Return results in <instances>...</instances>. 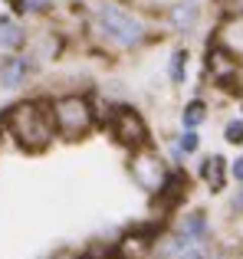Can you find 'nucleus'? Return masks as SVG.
<instances>
[{
    "mask_svg": "<svg viewBox=\"0 0 243 259\" xmlns=\"http://www.w3.org/2000/svg\"><path fill=\"white\" fill-rule=\"evenodd\" d=\"M79 36L102 56H128L158 43L161 20L158 10H148L135 0H86Z\"/></svg>",
    "mask_w": 243,
    "mask_h": 259,
    "instance_id": "1",
    "label": "nucleus"
},
{
    "mask_svg": "<svg viewBox=\"0 0 243 259\" xmlns=\"http://www.w3.org/2000/svg\"><path fill=\"white\" fill-rule=\"evenodd\" d=\"M105 108L102 95L96 89H66V92L50 95V112L53 125H56V138L63 141H86L102 128Z\"/></svg>",
    "mask_w": 243,
    "mask_h": 259,
    "instance_id": "2",
    "label": "nucleus"
},
{
    "mask_svg": "<svg viewBox=\"0 0 243 259\" xmlns=\"http://www.w3.org/2000/svg\"><path fill=\"white\" fill-rule=\"evenodd\" d=\"M7 138L26 154H43L56 141V125L50 112V95H26L4 108Z\"/></svg>",
    "mask_w": 243,
    "mask_h": 259,
    "instance_id": "3",
    "label": "nucleus"
},
{
    "mask_svg": "<svg viewBox=\"0 0 243 259\" xmlns=\"http://www.w3.org/2000/svg\"><path fill=\"white\" fill-rule=\"evenodd\" d=\"M125 167H128L132 184L141 190V194H148L151 200H158V197L165 194L168 181H171L174 171H178V167H174L171 161H168L165 154L151 145V141H148V145H141V148H132V151H128Z\"/></svg>",
    "mask_w": 243,
    "mask_h": 259,
    "instance_id": "4",
    "label": "nucleus"
},
{
    "mask_svg": "<svg viewBox=\"0 0 243 259\" xmlns=\"http://www.w3.org/2000/svg\"><path fill=\"white\" fill-rule=\"evenodd\" d=\"M102 128L109 132V138L115 141L118 148L132 151V148H141L151 141V128H148V118L132 105V102H112L105 108Z\"/></svg>",
    "mask_w": 243,
    "mask_h": 259,
    "instance_id": "5",
    "label": "nucleus"
},
{
    "mask_svg": "<svg viewBox=\"0 0 243 259\" xmlns=\"http://www.w3.org/2000/svg\"><path fill=\"white\" fill-rule=\"evenodd\" d=\"M207 13H211V0H168L158 10V20H161V30L165 33L191 39L204 30Z\"/></svg>",
    "mask_w": 243,
    "mask_h": 259,
    "instance_id": "6",
    "label": "nucleus"
},
{
    "mask_svg": "<svg viewBox=\"0 0 243 259\" xmlns=\"http://www.w3.org/2000/svg\"><path fill=\"white\" fill-rule=\"evenodd\" d=\"M39 69H43V66H39L26 50L0 53V89H7V92H20V89H26L33 79L39 76Z\"/></svg>",
    "mask_w": 243,
    "mask_h": 259,
    "instance_id": "7",
    "label": "nucleus"
},
{
    "mask_svg": "<svg viewBox=\"0 0 243 259\" xmlns=\"http://www.w3.org/2000/svg\"><path fill=\"white\" fill-rule=\"evenodd\" d=\"M154 246H158V230L151 223H141L112 243V259H148L154 253Z\"/></svg>",
    "mask_w": 243,
    "mask_h": 259,
    "instance_id": "8",
    "label": "nucleus"
},
{
    "mask_svg": "<svg viewBox=\"0 0 243 259\" xmlns=\"http://www.w3.org/2000/svg\"><path fill=\"white\" fill-rule=\"evenodd\" d=\"M30 39V20L13 10H0V53H20Z\"/></svg>",
    "mask_w": 243,
    "mask_h": 259,
    "instance_id": "9",
    "label": "nucleus"
},
{
    "mask_svg": "<svg viewBox=\"0 0 243 259\" xmlns=\"http://www.w3.org/2000/svg\"><path fill=\"white\" fill-rule=\"evenodd\" d=\"M197 181L211 194H224L227 184H230V161L224 154H204L200 164H197Z\"/></svg>",
    "mask_w": 243,
    "mask_h": 259,
    "instance_id": "10",
    "label": "nucleus"
},
{
    "mask_svg": "<svg viewBox=\"0 0 243 259\" xmlns=\"http://www.w3.org/2000/svg\"><path fill=\"white\" fill-rule=\"evenodd\" d=\"M4 4H7V10H13L17 17L30 20V23H39V20L56 17L66 0H4Z\"/></svg>",
    "mask_w": 243,
    "mask_h": 259,
    "instance_id": "11",
    "label": "nucleus"
},
{
    "mask_svg": "<svg viewBox=\"0 0 243 259\" xmlns=\"http://www.w3.org/2000/svg\"><path fill=\"white\" fill-rule=\"evenodd\" d=\"M187 76H191V50L181 43L168 53V82L174 89H181V85H187Z\"/></svg>",
    "mask_w": 243,
    "mask_h": 259,
    "instance_id": "12",
    "label": "nucleus"
},
{
    "mask_svg": "<svg viewBox=\"0 0 243 259\" xmlns=\"http://www.w3.org/2000/svg\"><path fill=\"white\" fill-rule=\"evenodd\" d=\"M178 233H184L187 240H194V243H204L207 236H211V220H207V213L204 210H191V213H184L178 220Z\"/></svg>",
    "mask_w": 243,
    "mask_h": 259,
    "instance_id": "13",
    "label": "nucleus"
},
{
    "mask_svg": "<svg viewBox=\"0 0 243 259\" xmlns=\"http://www.w3.org/2000/svg\"><path fill=\"white\" fill-rule=\"evenodd\" d=\"M207 118H211V105L200 95H194V99H187L181 105V128H200Z\"/></svg>",
    "mask_w": 243,
    "mask_h": 259,
    "instance_id": "14",
    "label": "nucleus"
},
{
    "mask_svg": "<svg viewBox=\"0 0 243 259\" xmlns=\"http://www.w3.org/2000/svg\"><path fill=\"white\" fill-rule=\"evenodd\" d=\"M224 141L233 148L243 145V115H233V118L224 121Z\"/></svg>",
    "mask_w": 243,
    "mask_h": 259,
    "instance_id": "15",
    "label": "nucleus"
},
{
    "mask_svg": "<svg viewBox=\"0 0 243 259\" xmlns=\"http://www.w3.org/2000/svg\"><path fill=\"white\" fill-rule=\"evenodd\" d=\"M233 217H243V184H237V190H230V200H227Z\"/></svg>",
    "mask_w": 243,
    "mask_h": 259,
    "instance_id": "16",
    "label": "nucleus"
},
{
    "mask_svg": "<svg viewBox=\"0 0 243 259\" xmlns=\"http://www.w3.org/2000/svg\"><path fill=\"white\" fill-rule=\"evenodd\" d=\"M230 181L233 184H243V154H237V158L230 161Z\"/></svg>",
    "mask_w": 243,
    "mask_h": 259,
    "instance_id": "17",
    "label": "nucleus"
},
{
    "mask_svg": "<svg viewBox=\"0 0 243 259\" xmlns=\"http://www.w3.org/2000/svg\"><path fill=\"white\" fill-rule=\"evenodd\" d=\"M174 259H204V249H200V243H194V246H187L184 253H178Z\"/></svg>",
    "mask_w": 243,
    "mask_h": 259,
    "instance_id": "18",
    "label": "nucleus"
},
{
    "mask_svg": "<svg viewBox=\"0 0 243 259\" xmlns=\"http://www.w3.org/2000/svg\"><path fill=\"white\" fill-rule=\"evenodd\" d=\"M50 259H83V249H59V253H53Z\"/></svg>",
    "mask_w": 243,
    "mask_h": 259,
    "instance_id": "19",
    "label": "nucleus"
},
{
    "mask_svg": "<svg viewBox=\"0 0 243 259\" xmlns=\"http://www.w3.org/2000/svg\"><path fill=\"white\" fill-rule=\"evenodd\" d=\"M0 138H7V115L0 112Z\"/></svg>",
    "mask_w": 243,
    "mask_h": 259,
    "instance_id": "20",
    "label": "nucleus"
},
{
    "mask_svg": "<svg viewBox=\"0 0 243 259\" xmlns=\"http://www.w3.org/2000/svg\"><path fill=\"white\" fill-rule=\"evenodd\" d=\"M240 115H243V112H240Z\"/></svg>",
    "mask_w": 243,
    "mask_h": 259,
    "instance_id": "21",
    "label": "nucleus"
}]
</instances>
